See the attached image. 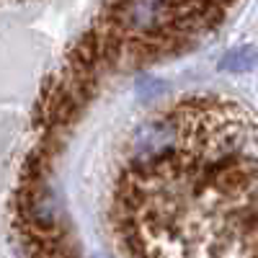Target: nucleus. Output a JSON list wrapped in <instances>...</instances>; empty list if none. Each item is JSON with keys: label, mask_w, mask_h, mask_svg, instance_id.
I'll return each instance as SVG.
<instances>
[{"label": "nucleus", "mask_w": 258, "mask_h": 258, "mask_svg": "<svg viewBox=\"0 0 258 258\" xmlns=\"http://www.w3.org/2000/svg\"><path fill=\"white\" fill-rule=\"evenodd\" d=\"M137 258H258V121L197 96L140 126L116 199Z\"/></svg>", "instance_id": "f257e3e1"}, {"label": "nucleus", "mask_w": 258, "mask_h": 258, "mask_svg": "<svg viewBox=\"0 0 258 258\" xmlns=\"http://www.w3.org/2000/svg\"><path fill=\"white\" fill-rule=\"evenodd\" d=\"M255 49L253 47H238V49H230L222 59H220V70L225 73H250L255 68Z\"/></svg>", "instance_id": "f03ea898"}, {"label": "nucleus", "mask_w": 258, "mask_h": 258, "mask_svg": "<svg viewBox=\"0 0 258 258\" xmlns=\"http://www.w3.org/2000/svg\"><path fill=\"white\" fill-rule=\"evenodd\" d=\"M96 258H103V255H96Z\"/></svg>", "instance_id": "7ed1b4c3"}]
</instances>
